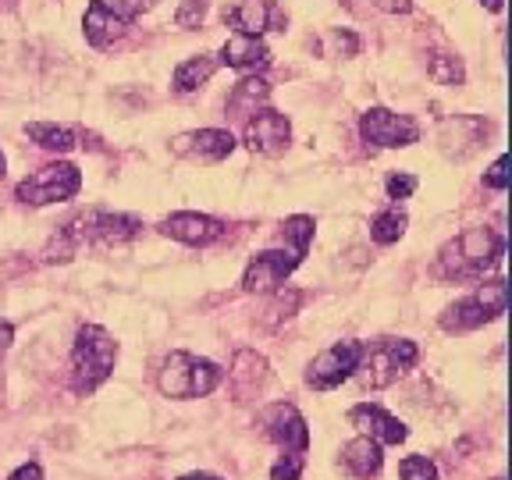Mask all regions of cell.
<instances>
[{"instance_id": "obj_1", "label": "cell", "mask_w": 512, "mask_h": 480, "mask_svg": "<svg viewBox=\"0 0 512 480\" xmlns=\"http://www.w3.org/2000/svg\"><path fill=\"white\" fill-rule=\"evenodd\" d=\"M502 256H505V239L495 228L480 224V228H466V232H459L456 239L441 246L434 274L448 281L484 278L491 267L502 264Z\"/></svg>"}, {"instance_id": "obj_2", "label": "cell", "mask_w": 512, "mask_h": 480, "mask_svg": "<svg viewBox=\"0 0 512 480\" xmlns=\"http://www.w3.org/2000/svg\"><path fill=\"white\" fill-rule=\"evenodd\" d=\"M118 363V342L100 324H82L72 345V388L79 395L96 392Z\"/></svg>"}, {"instance_id": "obj_3", "label": "cell", "mask_w": 512, "mask_h": 480, "mask_svg": "<svg viewBox=\"0 0 512 480\" xmlns=\"http://www.w3.org/2000/svg\"><path fill=\"white\" fill-rule=\"evenodd\" d=\"M416 360H420V349L409 338H377V342L363 345L360 363H356V374L352 377L363 388L381 392V388L399 381L409 367H416Z\"/></svg>"}, {"instance_id": "obj_4", "label": "cell", "mask_w": 512, "mask_h": 480, "mask_svg": "<svg viewBox=\"0 0 512 480\" xmlns=\"http://www.w3.org/2000/svg\"><path fill=\"white\" fill-rule=\"evenodd\" d=\"M221 381L224 370L214 360H203V356H192V352H171L157 374L160 392L168 399H203V395L217 392Z\"/></svg>"}, {"instance_id": "obj_5", "label": "cell", "mask_w": 512, "mask_h": 480, "mask_svg": "<svg viewBox=\"0 0 512 480\" xmlns=\"http://www.w3.org/2000/svg\"><path fill=\"white\" fill-rule=\"evenodd\" d=\"M505 306H509V288H505V281L502 278L484 281V285H477L473 296L459 299V303H452L441 313V328L473 331V328H480V324H491V320L502 317Z\"/></svg>"}, {"instance_id": "obj_6", "label": "cell", "mask_w": 512, "mask_h": 480, "mask_svg": "<svg viewBox=\"0 0 512 480\" xmlns=\"http://www.w3.org/2000/svg\"><path fill=\"white\" fill-rule=\"evenodd\" d=\"M82 189V171L68 160H57L47 168L32 171L29 178L15 185V200L29 203V207H47V203H64L75 200Z\"/></svg>"}, {"instance_id": "obj_7", "label": "cell", "mask_w": 512, "mask_h": 480, "mask_svg": "<svg viewBox=\"0 0 512 480\" xmlns=\"http://www.w3.org/2000/svg\"><path fill=\"white\" fill-rule=\"evenodd\" d=\"M299 264H303V256L278 242V246L264 249V253H256L253 260H249L246 274H242V288L256 292V296H271V292H278V288L285 285V278L296 271Z\"/></svg>"}, {"instance_id": "obj_8", "label": "cell", "mask_w": 512, "mask_h": 480, "mask_svg": "<svg viewBox=\"0 0 512 480\" xmlns=\"http://www.w3.org/2000/svg\"><path fill=\"white\" fill-rule=\"evenodd\" d=\"M360 352H363V342H356V338L335 342L331 349H324L317 360L306 367V384H310V388H317V392H331V388L345 384L352 374H356Z\"/></svg>"}, {"instance_id": "obj_9", "label": "cell", "mask_w": 512, "mask_h": 480, "mask_svg": "<svg viewBox=\"0 0 512 480\" xmlns=\"http://www.w3.org/2000/svg\"><path fill=\"white\" fill-rule=\"evenodd\" d=\"M360 136L377 150H399V146H413L420 139V125L388 107H370L360 118Z\"/></svg>"}, {"instance_id": "obj_10", "label": "cell", "mask_w": 512, "mask_h": 480, "mask_svg": "<svg viewBox=\"0 0 512 480\" xmlns=\"http://www.w3.org/2000/svg\"><path fill=\"white\" fill-rule=\"evenodd\" d=\"M267 438L281 448V456H306L310 452V424L292 402H278L264 413Z\"/></svg>"}, {"instance_id": "obj_11", "label": "cell", "mask_w": 512, "mask_h": 480, "mask_svg": "<svg viewBox=\"0 0 512 480\" xmlns=\"http://www.w3.org/2000/svg\"><path fill=\"white\" fill-rule=\"evenodd\" d=\"M242 136H246V146L253 153H264V157H278L285 153V146L292 143V125L281 111L274 107H260L246 118V128H242Z\"/></svg>"}, {"instance_id": "obj_12", "label": "cell", "mask_w": 512, "mask_h": 480, "mask_svg": "<svg viewBox=\"0 0 512 480\" xmlns=\"http://www.w3.org/2000/svg\"><path fill=\"white\" fill-rule=\"evenodd\" d=\"M235 150V136L228 128H196L171 139V153L192 164H221Z\"/></svg>"}, {"instance_id": "obj_13", "label": "cell", "mask_w": 512, "mask_h": 480, "mask_svg": "<svg viewBox=\"0 0 512 480\" xmlns=\"http://www.w3.org/2000/svg\"><path fill=\"white\" fill-rule=\"evenodd\" d=\"M488 139V125L477 118V114H456V118H445L438 128V143L441 150L452 160H466L470 153H477Z\"/></svg>"}, {"instance_id": "obj_14", "label": "cell", "mask_w": 512, "mask_h": 480, "mask_svg": "<svg viewBox=\"0 0 512 480\" xmlns=\"http://www.w3.org/2000/svg\"><path fill=\"white\" fill-rule=\"evenodd\" d=\"M224 221L210 214H192V210H182V214H171L160 221V235H168L175 242H185V246H214L217 239H224Z\"/></svg>"}, {"instance_id": "obj_15", "label": "cell", "mask_w": 512, "mask_h": 480, "mask_svg": "<svg viewBox=\"0 0 512 480\" xmlns=\"http://www.w3.org/2000/svg\"><path fill=\"white\" fill-rule=\"evenodd\" d=\"M349 420L360 427V434L374 438L377 445H402L409 438V427L402 424L399 416H392L388 409L374 406V402H360L349 409Z\"/></svg>"}, {"instance_id": "obj_16", "label": "cell", "mask_w": 512, "mask_h": 480, "mask_svg": "<svg viewBox=\"0 0 512 480\" xmlns=\"http://www.w3.org/2000/svg\"><path fill=\"white\" fill-rule=\"evenodd\" d=\"M217 61H221L224 68H232V72H260V68L271 64V50H267V43L260 40V36H239V32H235L232 40L221 47Z\"/></svg>"}, {"instance_id": "obj_17", "label": "cell", "mask_w": 512, "mask_h": 480, "mask_svg": "<svg viewBox=\"0 0 512 480\" xmlns=\"http://www.w3.org/2000/svg\"><path fill=\"white\" fill-rule=\"evenodd\" d=\"M267 360L260 356V352L253 349H242L239 356H235L232 370H228V384H232L235 399H253V395H260V388L267 384Z\"/></svg>"}, {"instance_id": "obj_18", "label": "cell", "mask_w": 512, "mask_h": 480, "mask_svg": "<svg viewBox=\"0 0 512 480\" xmlns=\"http://www.w3.org/2000/svg\"><path fill=\"white\" fill-rule=\"evenodd\" d=\"M228 22L232 29H239V36H264L271 25H285V15L271 0H242L228 11Z\"/></svg>"}, {"instance_id": "obj_19", "label": "cell", "mask_w": 512, "mask_h": 480, "mask_svg": "<svg viewBox=\"0 0 512 480\" xmlns=\"http://www.w3.org/2000/svg\"><path fill=\"white\" fill-rule=\"evenodd\" d=\"M86 40L93 43L96 50H104V47H111V43H118L121 36H125V29H128V22L125 18H118L111 11V4L107 0H93L86 8Z\"/></svg>"}, {"instance_id": "obj_20", "label": "cell", "mask_w": 512, "mask_h": 480, "mask_svg": "<svg viewBox=\"0 0 512 480\" xmlns=\"http://www.w3.org/2000/svg\"><path fill=\"white\" fill-rule=\"evenodd\" d=\"M342 466L352 473L356 480H374L384 466V452L374 438L360 434V438H352L349 445L342 448Z\"/></svg>"}, {"instance_id": "obj_21", "label": "cell", "mask_w": 512, "mask_h": 480, "mask_svg": "<svg viewBox=\"0 0 512 480\" xmlns=\"http://www.w3.org/2000/svg\"><path fill=\"white\" fill-rule=\"evenodd\" d=\"M221 68V61H217L214 54H200V57H189V61H182L175 68V75H171V86L178 89V93H192V89H200L210 82V75Z\"/></svg>"}, {"instance_id": "obj_22", "label": "cell", "mask_w": 512, "mask_h": 480, "mask_svg": "<svg viewBox=\"0 0 512 480\" xmlns=\"http://www.w3.org/2000/svg\"><path fill=\"white\" fill-rule=\"evenodd\" d=\"M267 93H271L267 79L249 75V79H242L239 86L232 89V96H228V114H235V118H249V114L256 111V104H264L267 100Z\"/></svg>"}, {"instance_id": "obj_23", "label": "cell", "mask_w": 512, "mask_h": 480, "mask_svg": "<svg viewBox=\"0 0 512 480\" xmlns=\"http://www.w3.org/2000/svg\"><path fill=\"white\" fill-rule=\"evenodd\" d=\"M25 136L32 139V143H40L43 150L50 153H68L75 150V132L64 125H43V121H32V125H25Z\"/></svg>"}, {"instance_id": "obj_24", "label": "cell", "mask_w": 512, "mask_h": 480, "mask_svg": "<svg viewBox=\"0 0 512 480\" xmlns=\"http://www.w3.org/2000/svg\"><path fill=\"white\" fill-rule=\"evenodd\" d=\"M406 224H409L406 210L388 207L370 221V239H374L377 246H392V242H399L402 235H406Z\"/></svg>"}, {"instance_id": "obj_25", "label": "cell", "mask_w": 512, "mask_h": 480, "mask_svg": "<svg viewBox=\"0 0 512 480\" xmlns=\"http://www.w3.org/2000/svg\"><path fill=\"white\" fill-rule=\"evenodd\" d=\"M278 242H281V246H288V249H296V253L306 260V253H310V242H313V217H306V214L288 217V221L281 224Z\"/></svg>"}, {"instance_id": "obj_26", "label": "cell", "mask_w": 512, "mask_h": 480, "mask_svg": "<svg viewBox=\"0 0 512 480\" xmlns=\"http://www.w3.org/2000/svg\"><path fill=\"white\" fill-rule=\"evenodd\" d=\"M427 75H431L438 86H463L466 68L456 54H431L427 57Z\"/></svg>"}, {"instance_id": "obj_27", "label": "cell", "mask_w": 512, "mask_h": 480, "mask_svg": "<svg viewBox=\"0 0 512 480\" xmlns=\"http://www.w3.org/2000/svg\"><path fill=\"white\" fill-rule=\"evenodd\" d=\"M399 477L402 480H438V466L427 456H406L399 463Z\"/></svg>"}, {"instance_id": "obj_28", "label": "cell", "mask_w": 512, "mask_h": 480, "mask_svg": "<svg viewBox=\"0 0 512 480\" xmlns=\"http://www.w3.org/2000/svg\"><path fill=\"white\" fill-rule=\"evenodd\" d=\"M203 18H207V0H182L175 11L178 29H200Z\"/></svg>"}, {"instance_id": "obj_29", "label": "cell", "mask_w": 512, "mask_h": 480, "mask_svg": "<svg viewBox=\"0 0 512 480\" xmlns=\"http://www.w3.org/2000/svg\"><path fill=\"white\" fill-rule=\"evenodd\" d=\"M306 456H281L278 463L271 466V480H299L303 477Z\"/></svg>"}, {"instance_id": "obj_30", "label": "cell", "mask_w": 512, "mask_h": 480, "mask_svg": "<svg viewBox=\"0 0 512 480\" xmlns=\"http://www.w3.org/2000/svg\"><path fill=\"white\" fill-rule=\"evenodd\" d=\"M384 189H388V200H409L416 192V178L413 175H406V171H399V175H392L388 182H384Z\"/></svg>"}, {"instance_id": "obj_31", "label": "cell", "mask_w": 512, "mask_h": 480, "mask_svg": "<svg viewBox=\"0 0 512 480\" xmlns=\"http://www.w3.org/2000/svg\"><path fill=\"white\" fill-rule=\"evenodd\" d=\"M153 4H157V0H114L111 11H114L118 18H125L128 25H132L139 15H146V11H150Z\"/></svg>"}, {"instance_id": "obj_32", "label": "cell", "mask_w": 512, "mask_h": 480, "mask_svg": "<svg viewBox=\"0 0 512 480\" xmlns=\"http://www.w3.org/2000/svg\"><path fill=\"white\" fill-rule=\"evenodd\" d=\"M331 43H335V50H342V57L360 54V36L349 29H331Z\"/></svg>"}, {"instance_id": "obj_33", "label": "cell", "mask_w": 512, "mask_h": 480, "mask_svg": "<svg viewBox=\"0 0 512 480\" xmlns=\"http://www.w3.org/2000/svg\"><path fill=\"white\" fill-rule=\"evenodd\" d=\"M484 185H488V189H498V192L509 189V164H505V157H498L495 164H491V171L484 175Z\"/></svg>"}, {"instance_id": "obj_34", "label": "cell", "mask_w": 512, "mask_h": 480, "mask_svg": "<svg viewBox=\"0 0 512 480\" xmlns=\"http://www.w3.org/2000/svg\"><path fill=\"white\" fill-rule=\"evenodd\" d=\"M374 4L388 15H409L413 11V0H374Z\"/></svg>"}, {"instance_id": "obj_35", "label": "cell", "mask_w": 512, "mask_h": 480, "mask_svg": "<svg viewBox=\"0 0 512 480\" xmlns=\"http://www.w3.org/2000/svg\"><path fill=\"white\" fill-rule=\"evenodd\" d=\"M8 480H43V470H40V463H25V466H18Z\"/></svg>"}, {"instance_id": "obj_36", "label": "cell", "mask_w": 512, "mask_h": 480, "mask_svg": "<svg viewBox=\"0 0 512 480\" xmlns=\"http://www.w3.org/2000/svg\"><path fill=\"white\" fill-rule=\"evenodd\" d=\"M11 342H15V328H11L8 320H0V356L11 349Z\"/></svg>"}, {"instance_id": "obj_37", "label": "cell", "mask_w": 512, "mask_h": 480, "mask_svg": "<svg viewBox=\"0 0 512 480\" xmlns=\"http://www.w3.org/2000/svg\"><path fill=\"white\" fill-rule=\"evenodd\" d=\"M182 480H221V477H214V473H189V477H182Z\"/></svg>"}, {"instance_id": "obj_38", "label": "cell", "mask_w": 512, "mask_h": 480, "mask_svg": "<svg viewBox=\"0 0 512 480\" xmlns=\"http://www.w3.org/2000/svg\"><path fill=\"white\" fill-rule=\"evenodd\" d=\"M480 4H484L488 11H502V0H480Z\"/></svg>"}, {"instance_id": "obj_39", "label": "cell", "mask_w": 512, "mask_h": 480, "mask_svg": "<svg viewBox=\"0 0 512 480\" xmlns=\"http://www.w3.org/2000/svg\"><path fill=\"white\" fill-rule=\"evenodd\" d=\"M4 171H8V160H4V153H0V175H4Z\"/></svg>"}]
</instances>
